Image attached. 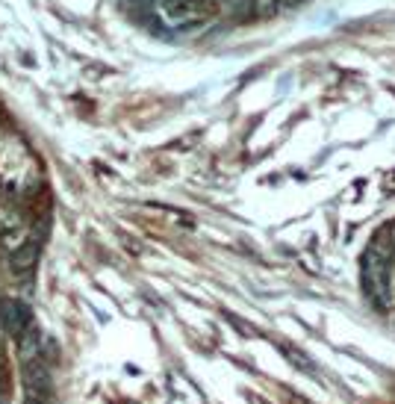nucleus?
I'll use <instances>...</instances> for the list:
<instances>
[{
  "instance_id": "20e7f679",
  "label": "nucleus",
  "mask_w": 395,
  "mask_h": 404,
  "mask_svg": "<svg viewBox=\"0 0 395 404\" xmlns=\"http://www.w3.org/2000/svg\"><path fill=\"white\" fill-rule=\"evenodd\" d=\"M39 237H32V239H27L18 251L12 254V268L15 272H30L32 266H36V260H39Z\"/></svg>"
},
{
  "instance_id": "39448f33",
  "label": "nucleus",
  "mask_w": 395,
  "mask_h": 404,
  "mask_svg": "<svg viewBox=\"0 0 395 404\" xmlns=\"http://www.w3.org/2000/svg\"><path fill=\"white\" fill-rule=\"evenodd\" d=\"M24 225V218H21V213L15 210V207H9V204H0V233H12V230H18Z\"/></svg>"
},
{
  "instance_id": "f03ea898",
  "label": "nucleus",
  "mask_w": 395,
  "mask_h": 404,
  "mask_svg": "<svg viewBox=\"0 0 395 404\" xmlns=\"http://www.w3.org/2000/svg\"><path fill=\"white\" fill-rule=\"evenodd\" d=\"M47 386H51V369H47L42 360L24 366V390H27V396L47 398Z\"/></svg>"
},
{
  "instance_id": "423d86ee",
  "label": "nucleus",
  "mask_w": 395,
  "mask_h": 404,
  "mask_svg": "<svg viewBox=\"0 0 395 404\" xmlns=\"http://www.w3.org/2000/svg\"><path fill=\"white\" fill-rule=\"evenodd\" d=\"M24 404H47V398H42V396H27Z\"/></svg>"
},
{
  "instance_id": "f257e3e1",
  "label": "nucleus",
  "mask_w": 395,
  "mask_h": 404,
  "mask_svg": "<svg viewBox=\"0 0 395 404\" xmlns=\"http://www.w3.org/2000/svg\"><path fill=\"white\" fill-rule=\"evenodd\" d=\"M0 325H4L6 333L21 336L30 328V307L24 301H4L0 304Z\"/></svg>"
},
{
  "instance_id": "7ed1b4c3",
  "label": "nucleus",
  "mask_w": 395,
  "mask_h": 404,
  "mask_svg": "<svg viewBox=\"0 0 395 404\" xmlns=\"http://www.w3.org/2000/svg\"><path fill=\"white\" fill-rule=\"evenodd\" d=\"M42 345H44V340H42L39 328H32V325H30V328L18 336V357H21V366L36 363V360L42 357Z\"/></svg>"
}]
</instances>
